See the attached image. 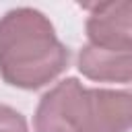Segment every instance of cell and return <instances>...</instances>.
<instances>
[{"label": "cell", "mask_w": 132, "mask_h": 132, "mask_svg": "<svg viewBox=\"0 0 132 132\" xmlns=\"http://www.w3.org/2000/svg\"><path fill=\"white\" fill-rule=\"evenodd\" d=\"M68 47L41 10L19 6L0 19V76L6 85L41 89L68 68Z\"/></svg>", "instance_id": "cell-1"}, {"label": "cell", "mask_w": 132, "mask_h": 132, "mask_svg": "<svg viewBox=\"0 0 132 132\" xmlns=\"http://www.w3.org/2000/svg\"><path fill=\"white\" fill-rule=\"evenodd\" d=\"M35 132H132V93L93 89L70 76L50 89L33 116Z\"/></svg>", "instance_id": "cell-2"}, {"label": "cell", "mask_w": 132, "mask_h": 132, "mask_svg": "<svg viewBox=\"0 0 132 132\" xmlns=\"http://www.w3.org/2000/svg\"><path fill=\"white\" fill-rule=\"evenodd\" d=\"M76 66L82 76L97 82H132V45L87 41Z\"/></svg>", "instance_id": "cell-3"}, {"label": "cell", "mask_w": 132, "mask_h": 132, "mask_svg": "<svg viewBox=\"0 0 132 132\" xmlns=\"http://www.w3.org/2000/svg\"><path fill=\"white\" fill-rule=\"evenodd\" d=\"M85 8L89 10L87 41L132 45V0L89 4Z\"/></svg>", "instance_id": "cell-4"}, {"label": "cell", "mask_w": 132, "mask_h": 132, "mask_svg": "<svg viewBox=\"0 0 132 132\" xmlns=\"http://www.w3.org/2000/svg\"><path fill=\"white\" fill-rule=\"evenodd\" d=\"M0 132H29L25 116L14 107L0 103Z\"/></svg>", "instance_id": "cell-5"}]
</instances>
